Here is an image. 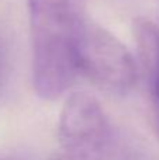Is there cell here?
<instances>
[{
    "mask_svg": "<svg viewBox=\"0 0 159 160\" xmlns=\"http://www.w3.org/2000/svg\"><path fill=\"white\" fill-rule=\"evenodd\" d=\"M33 83L44 100H56L73 84L87 17L82 0H28Z\"/></svg>",
    "mask_w": 159,
    "mask_h": 160,
    "instance_id": "6da1fadb",
    "label": "cell"
},
{
    "mask_svg": "<svg viewBox=\"0 0 159 160\" xmlns=\"http://www.w3.org/2000/svg\"><path fill=\"white\" fill-rule=\"evenodd\" d=\"M78 70L97 88L124 96L138 80L132 53L113 34L87 20L79 47Z\"/></svg>",
    "mask_w": 159,
    "mask_h": 160,
    "instance_id": "7a4b0ae2",
    "label": "cell"
},
{
    "mask_svg": "<svg viewBox=\"0 0 159 160\" xmlns=\"http://www.w3.org/2000/svg\"><path fill=\"white\" fill-rule=\"evenodd\" d=\"M59 141L72 160H104L111 146V127L100 102L78 91L65 101L59 118Z\"/></svg>",
    "mask_w": 159,
    "mask_h": 160,
    "instance_id": "3957f363",
    "label": "cell"
},
{
    "mask_svg": "<svg viewBox=\"0 0 159 160\" xmlns=\"http://www.w3.org/2000/svg\"><path fill=\"white\" fill-rule=\"evenodd\" d=\"M134 35L141 66L148 79L152 101L159 119V27L149 20L138 18L134 22Z\"/></svg>",
    "mask_w": 159,
    "mask_h": 160,
    "instance_id": "277c9868",
    "label": "cell"
},
{
    "mask_svg": "<svg viewBox=\"0 0 159 160\" xmlns=\"http://www.w3.org/2000/svg\"><path fill=\"white\" fill-rule=\"evenodd\" d=\"M48 160H72V159H69L66 155H54L52 158H49Z\"/></svg>",
    "mask_w": 159,
    "mask_h": 160,
    "instance_id": "5b68a950",
    "label": "cell"
}]
</instances>
